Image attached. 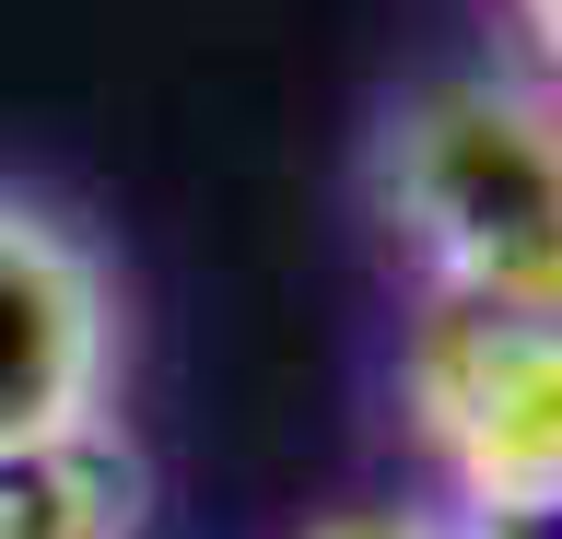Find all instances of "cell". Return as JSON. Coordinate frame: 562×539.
Wrapping results in <instances>:
<instances>
[{"instance_id": "obj_6", "label": "cell", "mask_w": 562, "mask_h": 539, "mask_svg": "<svg viewBox=\"0 0 562 539\" xmlns=\"http://www.w3.org/2000/svg\"><path fill=\"white\" fill-rule=\"evenodd\" d=\"M446 539H562V516H446Z\"/></svg>"}, {"instance_id": "obj_1", "label": "cell", "mask_w": 562, "mask_h": 539, "mask_svg": "<svg viewBox=\"0 0 562 539\" xmlns=\"http://www.w3.org/2000/svg\"><path fill=\"white\" fill-rule=\"evenodd\" d=\"M375 212L434 305L562 317V82L446 71L375 130Z\"/></svg>"}, {"instance_id": "obj_5", "label": "cell", "mask_w": 562, "mask_h": 539, "mask_svg": "<svg viewBox=\"0 0 562 539\" xmlns=\"http://www.w3.org/2000/svg\"><path fill=\"white\" fill-rule=\"evenodd\" d=\"M293 539H446V504H351V516H316Z\"/></svg>"}, {"instance_id": "obj_2", "label": "cell", "mask_w": 562, "mask_h": 539, "mask_svg": "<svg viewBox=\"0 0 562 539\" xmlns=\"http://www.w3.org/2000/svg\"><path fill=\"white\" fill-rule=\"evenodd\" d=\"M398 411L446 481V516H562V317L411 305Z\"/></svg>"}, {"instance_id": "obj_3", "label": "cell", "mask_w": 562, "mask_h": 539, "mask_svg": "<svg viewBox=\"0 0 562 539\" xmlns=\"http://www.w3.org/2000/svg\"><path fill=\"white\" fill-rule=\"evenodd\" d=\"M117 388V293L59 212L0 188V446L94 423Z\"/></svg>"}, {"instance_id": "obj_4", "label": "cell", "mask_w": 562, "mask_h": 539, "mask_svg": "<svg viewBox=\"0 0 562 539\" xmlns=\"http://www.w3.org/2000/svg\"><path fill=\"white\" fill-rule=\"evenodd\" d=\"M153 469L117 434V411L0 446V539H140Z\"/></svg>"}, {"instance_id": "obj_7", "label": "cell", "mask_w": 562, "mask_h": 539, "mask_svg": "<svg viewBox=\"0 0 562 539\" xmlns=\"http://www.w3.org/2000/svg\"><path fill=\"white\" fill-rule=\"evenodd\" d=\"M516 24H527V47H539V71L562 82V0H516Z\"/></svg>"}]
</instances>
